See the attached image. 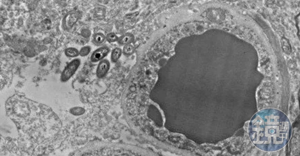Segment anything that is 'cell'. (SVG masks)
I'll use <instances>...</instances> for the list:
<instances>
[{
	"label": "cell",
	"mask_w": 300,
	"mask_h": 156,
	"mask_svg": "<svg viewBox=\"0 0 300 156\" xmlns=\"http://www.w3.org/2000/svg\"><path fill=\"white\" fill-rule=\"evenodd\" d=\"M248 132L252 143L267 152L279 150L289 141L292 134L290 120L283 112L275 109L259 111L250 119Z\"/></svg>",
	"instance_id": "cell-1"
},
{
	"label": "cell",
	"mask_w": 300,
	"mask_h": 156,
	"mask_svg": "<svg viewBox=\"0 0 300 156\" xmlns=\"http://www.w3.org/2000/svg\"><path fill=\"white\" fill-rule=\"evenodd\" d=\"M81 63L80 59H73L67 66L61 76V79L63 81L68 80L75 73Z\"/></svg>",
	"instance_id": "cell-2"
},
{
	"label": "cell",
	"mask_w": 300,
	"mask_h": 156,
	"mask_svg": "<svg viewBox=\"0 0 300 156\" xmlns=\"http://www.w3.org/2000/svg\"><path fill=\"white\" fill-rule=\"evenodd\" d=\"M81 14L78 11L71 10L65 16L63 21L64 29L68 31L72 29L74 25L81 17Z\"/></svg>",
	"instance_id": "cell-3"
},
{
	"label": "cell",
	"mask_w": 300,
	"mask_h": 156,
	"mask_svg": "<svg viewBox=\"0 0 300 156\" xmlns=\"http://www.w3.org/2000/svg\"><path fill=\"white\" fill-rule=\"evenodd\" d=\"M110 51L109 48L107 46H103L94 51L91 55L90 59L93 62L101 61L106 56Z\"/></svg>",
	"instance_id": "cell-4"
},
{
	"label": "cell",
	"mask_w": 300,
	"mask_h": 156,
	"mask_svg": "<svg viewBox=\"0 0 300 156\" xmlns=\"http://www.w3.org/2000/svg\"><path fill=\"white\" fill-rule=\"evenodd\" d=\"M110 66L109 61L106 59H103L99 62L97 68L96 74L99 78L104 77L109 71Z\"/></svg>",
	"instance_id": "cell-5"
},
{
	"label": "cell",
	"mask_w": 300,
	"mask_h": 156,
	"mask_svg": "<svg viewBox=\"0 0 300 156\" xmlns=\"http://www.w3.org/2000/svg\"><path fill=\"white\" fill-rule=\"evenodd\" d=\"M106 36L102 33L98 32L94 34L92 37L93 43L96 45H99L104 43Z\"/></svg>",
	"instance_id": "cell-6"
},
{
	"label": "cell",
	"mask_w": 300,
	"mask_h": 156,
	"mask_svg": "<svg viewBox=\"0 0 300 156\" xmlns=\"http://www.w3.org/2000/svg\"><path fill=\"white\" fill-rule=\"evenodd\" d=\"M133 40V36L130 34H127L118 38L117 41L118 43L121 45H126L130 44Z\"/></svg>",
	"instance_id": "cell-7"
},
{
	"label": "cell",
	"mask_w": 300,
	"mask_h": 156,
	"mask_svg": "<svg viewBox=\"0 0 300 156\" xmlns=\"http://www.w3.org/2000/svg\"><path fill=\"white\" fill-rule=\"evenodd\" d=\"M122 53V50L120 48H116L114 49L111 53V61L113 62H116L121 56Z\"/></svg>",
	"instance_id": "cell-8"
},
{
	"label": "cell",
	"mask_w": 300,
	"mask_h": 156,
	"mask_svg": "<svg viewBox=\"0 0 300 156\" xmlns=\"http://www.w3.org/2000/svg\"><path fill=\"white\" fill-rule=\"evenodd\" d=\"M65 53L67 56L70 57H75L79 55V51L78 50L72 47L67 48L65 50Z\"/></svg>",
	"instance_id": "cell-9"
},
{
	"label": "cell",
	"mask_w": 300,
	"mask_h": 156,
	"mask_svg": "<svg viewBox=\"0 0 300 156\" xmlns=\"http://www.w3.org/2000/svg\"><path fill=\"white\" fill-rule=\"evenodd\" d=\"M118 38L117 36L113 32L109 33L106 36V39L109 43L117 41Z\"/></svg>",
	"instance_id": "cell-10"
},
{
	"label": "cell",
	"mask_w": 300,
	"mask_h": 156,
	"mask_svg": "<svg viewBox=\"0 0 300 156\" xmlns=\"http://www.w3.org/2000/svg\"><path fill=\"white\" fill-rule=\"evenodd\" d=\"M91 50V47L86 46L82 47L79 51V55L81 56L84 57L88 55Z\"/></svg>",
	"instance_id": "cell-11"
},
{
	"label": "cell",
	"mask_w": 300,
	"mask_h": 156,
	"mask_svg": "<svg viewBox=\"0 0 300 156\" xmlns=\"http://www.w3.org/2000/svg\"><path fill=\"white\" fill-rule=\"evenodd\" d=\"M134 50V47L130 44L125 45L123 48V52L126 55H129L133 53Z\"/></svg>",
	"instance_id": "cell-12"
},
{
	"label": "cell",
	"mask_w": 300,
	"mask_h": 156,
	"mask_svg": "<svg viewBox=\"0 0 300 156\" xmlns=\"http://www.w3.org/2000/svg\"><path fill=\"white\" fill-rule=\"evenodd\" d=\"M24 52L25 55L30 57L33 56L35 54L34 49L30 46L25 47L24 48Z\"/></svg>",
	"instance_id": "cell-13"
},
{
	"label": "cell",
	"mask_w": 300,
	"mask_h": 156,
	"mask_svg": "<svg viewBox=\"0 0 300 156\" xmlns=\"http://www.w3.org/2000/svg\"><path fill=\"white\" fill-rule=\"evenodd\" d=\"M51 25V21L48 19H45L43 20L41 23V26L42 28L45 30L49 29Z\"/></svg>",
	"instance_id": "cell-14"
},
{
	"label": "cell",
	"mask_w": 300,
	"mask_h": 156,
	"mask_svg": "<svg viewBox=\"0 0 300 156\" xmlns=\"http://www.w3.org/2000/svg\"><path fill=\"white\" fill-rule=\"evenodd\" d=\"M281 42L282 45L284 50L286 52H289L290 49V45L288 41L285 38H282L281 40Z\"/></svg>",
	"instance_id": "cell-15"
},
{
	"label": "cell",
	"mask_w": 300,
	"mask_h": 156,
	"mask_svg": "<svg viewBox=\"0 0 300 156\" xmlns=\"http://www.w3.org/2000/svg\"><path fill=\"white\" fill-rule=\"evenodd\" d=\"M84 111V110L83 108L79 107L74 108L71 110V113L76 115L82 114Z\"/></svg>",
	"instance_id": "cell-16"
}]
</instances>
